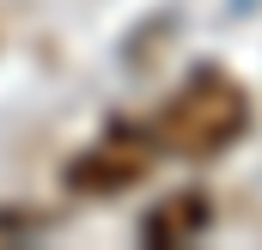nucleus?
I'll list each match as a JSON object with an SVG mask.
<instances>
[{"label": "nucleus", "mask_w": 262, "mask_h": 250, "mask_svg": "<svg viewBox=\"0 0 262 250\" xmlns=\"http://www.w3.org/2000/svg\"><path fill=\"white\" fill-rule=\"evenodd\" d=\"M152 134H140V128H110L98 147H85L73 165H67V189H79V195H122L128 183H140L146 171H152Z\"/></svg>", "instance_id": "nucleus-2"}, {"label": "nucleus", "mask_w": 262, "mask_h": 250, "mask_svg": "<svg viewBox=\"0 0 262 250\" xmlns=\"http://www.w3.org/2000/svg\"><path fill=\"white\" fill-rule=\"evenodd\" d=\"M207 220H213L207 189H177V195H165V201L146 214L140 238H146V244H195L201 232H207Z\"/></svg>", "instance_id": "nucleus-3"}, {"label": "nucleus", "mask_w": 262, "mask_h": 250, "mask_svg": "<svg viewBox=\"0 0 262 250\" xmlns=\"http://www.w3.org/2000/svg\"><path fill=\"white\" fill-rule=\"evenodd\" d=\"M43 214H0V244H25L31 232H43Z\"/></svg>", "instance_id": "nucleus-4"}, {"label": "nucleus", "mask_w": 262, "mask_h": 250, "mask_svg": "<svg viewBox=\"0 0 262 250\" xmlns=\"http://www.w3.org/2000/svg\"><path fill=\"white\" fill-rule=\"evenodd\" d=\"M159 153H177V159H213L226 147H238L250 134V92L238 73L226 67H195L177 98L159 110V122L146 128Z\"/></svg>", "instance_id": "nucleus-1"}]
</instances>
